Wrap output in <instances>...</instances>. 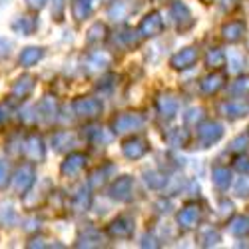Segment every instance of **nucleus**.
<instances>
[{
	"instance_id": "nucleus-2",
	"label": "nucleus",
	"mask_w": 249,
	"mask_h": 249,
	"mask_svg": "<svg viewBox=\"0 0 249 249\" xmlns=\"http://www.w3.org/2000/svg\"><path fill=\"white\" fill-rule=\"evenodd\" d=\"M40 58H42V52H40V48H26L22 54H20V64L30 66V64H34V62H38Z\"/></svg>"
},
{
	"instance_id": "nucleus-1",
	"label": "nucleus",
	"mask_w": 249,
	"mask_h": 249,
	"mask_svg": "<svg viewBox=\"0 0 249 249\" xmlns=\"http://www.w3.org/2000/svg\"><path fill=\"white\" fill-rule=\"evenodd\" d=\"M196 50L194 48H185L183 52H179L178 56H174V60H172V64L176 66V68H188L192 62L196 60Z\"/></svg>"
}]
</instances>
